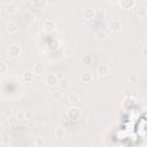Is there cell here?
Segmentation results:
<instances>
[{
	"instance_id": "1",
	"label": "cell",
	"mask_w": 147,
	"mask_h": 147,
	"mask_svg": "<svg viewBox=\"0 0 147 147\" xmlns=\"http://www.w3.org/2000/svg\"><path fill=\"white\" fill-rule=\"evenodd\" d=\"M67 116L71 119V121H77L82 117V110L79 107L76 106H71L68 110H67Z\"/></svg>"
},
{
	"instance_id": "2",
	"label": "cell",
	"mask_w": 147,
	"mask_h": 147,
	"mask_svg": "<svg viewBox=\"0 0 147 147\" xmlns=\"http://www.w3.org/2000/svg\"><path fill=\"white\" fill-rule=\"evenodd\" d=\"M21 53H22V48L17 44H11L7 47V54L10 57H17L18 55H21Z\"/></svg>"
},
{
	"instance_id": "3",
	"label": "cell",
	"mask_w": 147,
	"mask_h": 147,
	"mask_svg": "<svg viewBox=\"0 0 147 147\" xmlns=\"http://www.w3.org/2000/svg\"><path fill=\"white\" fill-rule=\"evenodd\" d=\"M109 26V30L113 32V33H118L122 29V22L118 21V20H111L108 24Z\"/></svg>"
},
{
	"instance_id": "4",
	"label": "cell",
	"mask_w": 147,
	"mask_h": 147,
	"mask_svg": "<svg viewBox=\"0 0 147 147\" xmlns=\"http://www.w3.org/2000/svg\"><path fill=\"white\" fill-rule=\"evenodd\" d=\"M59 77L55 75V74H47L46 75V78H45V83L46 85L48 86H55L59 84Z\"/></svg>"
},
{
	"instance_id": "5",
	"label": "cell",
	"mask_w": 147,
	"mask_h": 147,
	"mask_svg": "<svg viewBox=\"0 0 147 147\" xmlns=\"http://www.w3.org/2000/svg\"><path fill=\"white\" fill-rule=\"evenodd\" d=\"M95 15H96V11L93 9V8H85L84 10H83V17H84V20H86V21H91V20H93V18H95Z\"/></svg>"
},
{
	"instance_id": "6",
	"label": "cell",
	"mask_w": 147,
	"mask_h": 147,
	"mask_svg": "<svg viewBox=\"0 0 147 147\" xmlns=\"http://www.w3.org/2000/svg\"><path fill=\"white\" fill-rule=\"evenodd\" d=\"M80 100H82V95H80L78 92L72 91V92H70V93L68 94V101H69L70 103H72V105L80 102Z\"/></svg>"
},
{
	"instance_id": "7",
	"label": "cell",
	"mask_w": 147,
	"mask_h": 147,
	"mask_svg": "<svg viewBox=\"0 0 147 147\" xmlns=\"http://www.w3.org/2000/svg\"><path fill=\"white\" fill-rule=\"evenodd\" d=\"M42 26H44V30L46 32H52L53 30H55L56 24L53 20H45L44 23H42Z\"/></svg>"
},
{
	"instance_id": "8",
	"label": "cell",
	"mask_w": 147,
	"mask_h": 147,
	"mask_svg": "<svg viewBox=\"0 0 147 147\" xmlns=\"http://www.w3.org/2000/svg\"><path fill=\"white\" fill-rule=\"evenodd\" d=\"M6 31L9 34H15V33L18 32V25L15 22H8L6 24Z\"/></svg>"
},
{
	"instance_id": "9",
	"label": "cell",
	"mask_w": 147,
	"mask_h": 147,
	"mask_svg": "<svg viewBox=\"0 0 147 147\" xmlns=\"http://www.w3.org/2000/svg\"><path fill=\"white\" fill-rule=\"evenodd\" d=\"M134 105H136V100H134L133 98H131V96H126V98H124L123 101H122V107L125 108V109H130V108L133 107Z\"/></svg>"
},
{
	"instance_id": "10",
	"label": "cell",
	"mask_w": 147,
	"mask_h": 147,
	"mask_svg": "<svg viewBox=\"0 0 147 147\" xmlns=\"http://www.w3.org/2000/svg\"><path fill=\"white\" fill-rule=\"evenodd\" d=\"M36 15L33 14V13H31V11H25L24 14H23V20H24V22L25 23H28V24H32V23H34L36 22Z\"/></svg>"
},
{
	"instance_id": "11",
	"label": "cell",
	"mask_w": 147,
	"mask_h": 147,
	"mask_svg": "<svg viewBox=\"0 0 147 147\" xmlns=\"http://www.w3.org/2000/svg\"><path fill=\"white\" fill-rule=\"evenodd\" d=\"M136 14L138 17H146L147 16V7L145 5H139L136 8Z\"/></svg>"
},
{
	"instance_id": "12",
	"label": "cell",
	"mask_w": 147,
	"mask_h": 147,
	"mask_svg": "<svg viewBox=\"0 0 147 147\" xmlns=\"http://www.w3.org/2000/svg\"><path fill=\"white\" fill-rule=\"evenodd\" d=\"M136 0H119V6L123 9H130L134 6Z\"/></svg>"
},
{
	"instance_id": "13",
	"label": "cell",
	"mask_w": 147,
	"mask_h": 147,
	"mask_svg": "<svg viewBox=\"0 0 147 147\" xmlns=\"http://www.w3.org/2000/svg\"><path fill=\"white\" fill-rule=\"evenodd\" d=\"M45 71H46V68H45L44 64L37 63V64L33 65V74H36V75H42V74H45Z\"/></svg>"
},
{
	"instance_id": "14",
	"label": "cell",
	"mask_w": 147,
	"mask_h": 147,
	"mask_svg": "<svg viewBox=\"0 0 147 147\" xmlns=\"http://www.w3.org/2000/svg\"><path fill=\"white\" fill-rule=\"evenodd\" d=\"M5 9H6V13H7V14H14V13H16V10H17V6H16V3H14V2H8V3L6 5V7H5Z\"/></svg>"
},
{
	"instance_id": "15",
	"label": "cell",
	"mask_w": 147,
	"mask_h": 147,
	"mask_svg": "<svg viewBox=\"0 0 147 147\" xmlns=\"http://www.w3.org/2000/svg\"><path fill=\"white\" fill-rule=\"evenodd\" d=\"M98 74L100 76H106L109 74V67L107 64H100L98 67Z\"/></svg>"
},
{
	"instance_id": "16",
	"label": "cell",
	"mask_w": 147,
	"mask_h": 147,
	"mask_svg": "<svg viewBox=\"0 0 147 147\" xmlns=\"http://www.w3.org/2000/svg\"><path fill=\"white\" fill-rule=\"evenodd\" d=\"M54 136H55V138H57V139H62V138H64V136H65V130H64L62 126H57V127L55 129V131H54Z\"/></svg>"
},
{
	"instance_id": "17",
	"label": "cell",
	"mask_w": 147,
	"mask_h": 147,
	"mask_svg": "<svg viewBox=\"0 0 147 147\" xmlns=\"http://www.w3.org/2000/svg\"><path fill=\"white\" fill-rule=\"evenodd\" d=\"M32 5L38 9H44L47 6V0H32Z\"/></svg>"
},
{
	"instance_id": "18",
	"label": "cell",
	"mask_w": 147,
	"mask_h": 147,
	"mask_svg": "<svg viewBox=\"0 0 147 147\" xmlns=\"http://www.w3.org/2000/svg\"><path fill=\"white\" fill-rule=\"evenodd\" d=\"M82 62H83L84 65H91V64L93 63V57H92V55H90V54H85V55H83V57H82Z\"/></svg>"
},
{
	"instance_id": "19",
	"label": "cell",
	"mask_w": 147,
	"mask_h": 147,
	"mask_svg": "<svg viewBox=\"0 0 147 147\" xmlns=\"http://www.w3.org/2000/svg\"><path fill=\"white\" fill-rule=\"evenodd\" d=\"M80 78H82V80H83L84 83H91V82H92V74H90L88 71L83 72L82 76H80Z\"/></svg>"
},
{
	"instance_id": "20",
	"label": "cell",
	"mask_w": 147,
	"mask_h": 147,
	"mask_svg": "<svg viewBox=\"0 0 147 147\" xmlns=\"http://www.w3.org/2000/svg\"><path fill=\"white\" fill-rule=\"evenodd\" d=\"M23 80H24L25 83H30V82H32V80H33V74L30 72V71L24 72V74H23Z\"/></svg>"
},
{
	"instance_id": "21",
	"label": "cell",
	"mask_w": 147,
	"mask_h": 147,
	"mask_svg": "<svg viewBox=\"0 0 147 147\" xmlns=\"http://www.w3.org/2000/svg\"><path fill=\"white\" fill-rule=\"evenodd\" d=\"M7 70H8L7 63H6L5 61H0V74H1V75H5V74L7 72Z\"/></svg>"
},
{
	"instance_id": "22",
	"label": "cell",
	"mask_w": 147,
	"mask_h": 147,
	"mask_svg": "<svg viewBox=\"0 0 147 147\" xmlns=\"http://www.w3.org/2000/svg\"><path fill=\"white\" fill-rule=\"evenodd\" d=\"M95 37H96L98 40H105L107 36H106V32H105V31H98V32L95 33Z\"/></svg>"
},
{
	"instance_id": "23",
	"label": "cell",
	"mask_w": 147,
	"mask_h": 147,
	"mask_svg": "<svg viewBox=\"0 0 147 147\" xmlns=\"http://www.w3.org/2000/svg\"><path fill=\"white\" fill-rule=\"evenodd\" d=\"M59 85H60V87L61 88H68L69 87V82L67 80V79H62V80H60L59 82Z\"/></svg>"
},
{
	"instance_id": "24",
	"label": "cell",
	"mask_w": 147,
	"mask_h": 147,
	"mask_svg": "<svg viewBox=\"0 0 147 147\" xmlns=\"http://www.w3.org/2000/svg\"><path fill=\"white\" fill-rule=\"evenodd\" d=\"M34 145L38 147V146H44L45 145V140L42 138H37L36 141H34Z\"/></svg>"
},
{
	"instance_id": "25",
	"label": "cell",
	"mask_w": 147,
	"mask_h": 147,
	"mask_svg": "<svg viewBox=\"0 0 147 147\" xmlns=\"http://www.w3.org/2000/svg\"><path fill=\"white\" fill-rule=\"evenodd\" d=\"M17 119H18V121H23V119H26V117H25V111L18 113V114H17Z\"/></svg>"
},
{
	"instance_id": "26",
	"label": "cell",
	"mask_w": 147,
	"mask_h": 147,
	"mask_svg": "<svg viewBox=\"0 0 147 147\" xmlns=\"http://www.w3.org/2000/svg\"><path fill=\"white\" fill-rule=\"evenodd\" d=\"M130 80H131V83H137V76L136 75H131L130 76Z\"/></svg>"
},
{
	"instance_id": "27",
	"label": "cell",
	"mask_w": 147,
	"mask_h": 147,
	"mask_svg": "<svg viewBox=\"0 0 147 147\" xmlns=\"http://www.w3.org/2000/svg\"><path fill=\"white\" fill-rule=\"evenodd\" d=\"M141 53H142V55L147 56V45H146V46H144V47L141 48Z\"/></svg>"
},
{
	"instance_id": "28",
	"label": "cell",
	"mask_w": 147,
	"mask_h": 147,
	"mask_svg": "<svg viewBox=\"0 0 147 147\" xmlns=\"http://www.w3.org/2000/svg\"><path fill=\"white\" fill-rule=\"evenodd\" d=\"M5 115H6L7 117H9V118H10V117L13 116V110H7V111L5 113Z\"/></svg>"
},
{
	"instance_id": "29",
	"label": "cell",
	"mask_w": 147,
	"mask_h": 147,
	"mask_svg": "<svg viewBox=\"0 0 147 147\" xmlns=\"http://www.w3.org/2000/svg\"><path fill=\"white\" fill-rule=\"evenodd\" d=\"M31 115H32V114H31L30 111H25V117H26V119H28V118H30V117H31Z\"/></svg>"
}]
</instances>
